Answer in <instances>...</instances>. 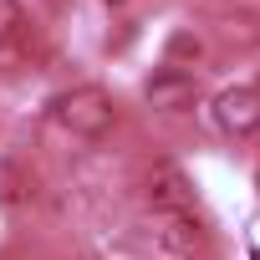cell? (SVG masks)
Wrapping results in <instances>:
<instances>
[{
  "mask_svg": "<svg viewBox=\"0 0 260 260\" xmlns=\"http://www.w3.org/2000/svg\"><path fill=\"white\" fill-rule=\"evenodd\" d=\"M148 204H153V209H184V204H189V179H184L179 169L158 164V169L148 174Z\"/></svg>",
  "mask_w": 260,
  "mask_h": 260,
  "instance_id": "obj_5",
  "label": "cell"
},
{
  "mask_svg": "<svg viewBox=\"0 0 260 260\" xmlns=\"http://www.w3.org/2000/svg\"><path fill=\"white\" fill-rule=\"evenodd\" d=\"M51 122L61 127V133L92 143V138H102L107 127L117 122V107H112V97H107L102 87L82 82V87H67V92L51 97Z\"/></svg>",
  "mask_w": 260,
  "mask_h": 260,
  "instance_id": "obj_1",
  "label": "cell"
},
{
  "mask_svg": "<svg viewBox=\"0 0 260 260\" xmlns=\"http://www.w3.org/2000/svg\"><path fill=\"white\" fill-rule=\"evenodd\" d=\"M255 189H260V174H255Z\"/></svg>",
  "mask_w": 260,
  "mask_h": 260,
  "instance_id": "obj_7",
  "label": "cell"
},
{
  "mask_svg": "<svg viewBox=\"0 0 260 260\" xmlns=\"http://www.w3.org/2000/svg\"><path fill=\"white\" fill-rule=\"evenodd\" d=\"M26 36V11L21 0H0V46H16Z\"/></svg>",
  "mask_w": 260,
  "mask_h": 260,
  "instance_id": "obj_6",
  "label": "cell"
},
{
  "mask_svg": "<svg viewBox=\"0 0 260 260\" xmlns=\"http://www.w3.org/2000/svg\"><path fill=\"white\" fill-rule=\"evenodd\" d=\"M143 97H148L153 112H184V107L194 102V77L169 61L164 72H153V77L143 82Z\"/></svg>",
  "mask_w": 260,
  "mask_h": 260,
  "instance_id": "obj_4",
  "label": "cell"
},
{
  "mask_svg": "<svg viewBox=\"0 0 260 260\" xmlns=\"http://www.w3.org/2000/svg\"><path fill=\"white\" fill-rule=\"evenodd\" d=\"M209 117L224 138H255L260 133V87L255 82H235L209 102Z\"/></svg>",
  "mask_w": 260,
  "mask_h": 260,
  "instance_id": "obj_3",
  "label": "cell"
},
{
  "mask_svg": "<svg viewBox=\"0 0 260 260\" xmlns=\"http://www.w3.org/2000/svg\"><path fill=\"white\" fill-rule=\"evenodd\" d=\"M143 235L158 260H194L204 250V230H199V219H189V209H153Z\"/></svg>",
  "mask_w": 260,
  "mask_h": 260,
  "instance_id": "obj_2",
  "label": "cell"
}]
</instances>
